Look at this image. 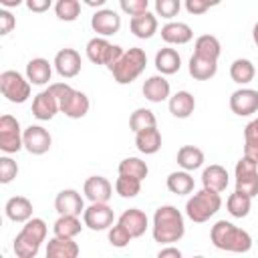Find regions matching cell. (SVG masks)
I'll return each mask as SVG.
<instances>
[{"instance_id": "cell-52", "label": "cell", "mask_w": 258, "mask_h": 258, "mask_svg": "<svg viewBox=\"0 0 258 258\" xmlns=\"http://www.w3.org/2000/svg\"><path fill=\"white\" fill-rule=\"evenodd\" d=\"M83 2H85L87 6H91V8H97V10H99V8H103V6H105V2H107V0H83Z\"/></svg>"}, {"instance_id": "cell-21", "label": "cell", "mask_w": 258, "mask_h": 258, "mask_svg": "<svg viewBox=\"0 0 258 258\" xmlns=\"http://www.w3.org/2000/svg\"><path fill=\"white\" fill-rule=\"evenodd\" d=\"M81 252L75 238L52 236L46 242V258H77Z\"/></svg>"}, {"instance_id": "cell-4", "label": "cell", "mask_w": 258, "mask_h": 258, "mask_svg": "<svg viewBox=\"0 0 258 258\" xmlns=\"http://www.w3.org/2000/svg\"><path fill=\"white\" fill-rule=\"evenodd\" d=\"M145 67H147V54H145V50L139 48V46H131V48H127L121 54V58L109 71H111L115 83L129 85V83H133L145 71Z\"/></svg>"}, {"instance_id": "cell-16", "label": "cell", "mask_w": 258, "mask_h": 258, "mask_svg": "<svg viewBox=\"0 0 258 258\" xmlns=\"http://www.w3.org/2000/svg\"><path fill=\"white\" fill-rule=\"evenodd\" d=\"M89 107H91L89 97L83 91H77V89H73L60 101V113L67 115L69 119H83L89 113Z\"/></svg>"}, {"instance_id": "cell-34", "label": "cell", "mask_w": 258, "mask_h": 258, "mask_svg": "<svg viewBox=\"0 0 258 258\" xmlns=\"http://www.w3.org/2000/svg\"><path fill=\"white\" fill-rule=\"evenodd\" d=\"M226 210L234 218H246L252 210V198L244 191L234 189V194H230L228 200H226Z\"/></svg>"}, {"instance_id": "cell-41", "label": "cell", "mask_w": 258, "mask_h": 258, "mask_svg": "<svg viewBox=\"0 0 258 258\" xmlns=\"http://www.w3.org/2000/svg\"><path fill=\"white\" fill-rule=\"evenodd\" d=\"M107 238H109V244L113 246V248H125L131 240H133V236L129 234V230L123 226V224H113L109 230H107Z\"/></svg>"}, {"instance_id": "cell-28", "label": "cell", "mask_w": 258, "mask_h": 258, "mask_svg": "<svg viewBox=\"0 0 258 258\" xmlns=\"http://www.w3.org/2000/svg\"><path fill=\"white\" fill-rule=\"evenodd\" d=\"M155 69L159 75H175L181 69V56L175 48L165 46L159 48L155 54Z\"/></svg>"}, {"instance_id": "cell-20", "label": "cell", "mask_w": 258, "mask_h": 258, "mask_svg": "<svg viewBox=\"0 0 258 258\" xmlns=\"http://www.w3.org/2000/svg\"><path fill=\"white\" fill-rule=\"evenodd\" d=\"M161 38L163 42L167 44H187L191 38H194V30L189 24L185 22H179V20H169L167 24L161 26Z\"/></svg>"}, {"instance_id": "cell-47", "label": "cell", "mask_w": 258, "mask_h": 258, "mask_svg": "<svg viewBox=\"0 0 258 258\" xmlns=\"http://www.w3.org/2000/svg\"><path fill=\"white\" fill-rule=\"evenodd\" d=\"M24 4H26V8H28L30 12L42 14V12H46V10L52 6V0H26Z\"/></svg>"}, {"instance_id": "cell-27", "label": "cell", "mask_w": 258, "mask_h": 258, "mask_svg": "<svg viewBox=\"0 0 258 258\" xmlns=\"http://www.w3.org/2000/svg\"><path fill=\"white\" fill-rule=\"evenodd\" d=\"M4 212H6V218L12 220V222H18V224H24L26 220L32 218V202L24 196H12L6 206H4Z\"/></svg>"}, {"instance_id": "cell-11", "label": "cell", "mask_w": 258, "mask_h": 258, "mask_svg": "<svg viewBox=\"0 0 258 258\" xmlns=\"http://www.w3.org/2000/svg\"><path fill=\"white\" fill-rule=\"evenodd\" d=\"M230 109L234 115L238 117H250L258 111V91L256 89H250V87H242V89H236L232 95H230V101H228Z\"/></svg>"}, {"instance_id": "cell-15", "label": "cell", "mask_w": 258, "mask_h": 258, "mask_svg": "<svg viewBox=\"0 0 258 258\" xmlns=\"http://www.w3.org/2000/svg\"><path fill=\"white\" fill-rule=\"evenodd\" d=\"M54 210H56L58 216H62V214L81 216V214L85 212V200H83V196H81L77 189H73V187L60 189V191L56 194V198H54Z\"/></svg>"}, {"instance_id": "cell-29", "label": "cell", "mask_w": 258, "mask_h": 258, "mask_svg": "<svg viewBox=\"0 0 258 258\" xmlns=\"http://www.w3.org/2000/svg\"><path fill=\"white\" fill-rule=\"evenodd\" d=\"M187 71L196 81H210L218 73V60H212V58H206V56H200L194 52L189 58Z\"/></svg>"}, {"instance_id": "cell-8", "label": "cell", "mask_w": 258, "mask_h": 258, "mask_svg": "<svg viewBox=\"0 0 258 258\" xmlns=\"http://www.w3.org/2000/svg\"><path fill=\"white\" fill-rule=\"evenodd\" d=\"M24 129H20V123L12 115L0 117V149L4 153H18L24 147Z\"/></svg>"}, {"instance_id": "cell-54", "label": "cell", "mask_w": 258, "mask_h": 258, "mask_svg": "<svg viewBox=\"0 0 258 258\" xmlns=\"http://www.w3.org/2000/svg\"><path fill=\"white\" fill-rule=\"evenodd\" d=\"M204 2L208 4V8H214V6H218V4L222 2V0H204Z\"/></svg>"}, {"instance_id": "cell-17", "label": "cell", "mask_w": 258, "mask_h": 258, "mask_svg": "<svg viewBox=\"0 0 258 258\" xmlns=\"http://www.w3.org/2000/svg\"><path fill=\"white\" fill-rule=\"evenodd\" d=\"M58 111H60V105H58L56 97H54L48 89L40 91V93L32 99V115H34L38 121H50Z\"/></svg>"}, {"instance_id": "cell-26", "label": "cell", "mask_w": 258, "mask_h": 258, "mask_svg": "<svg viewBox=\"0 0 258 258\" xmlns=\"http://www.w3.org/2000/svg\"><path fill=\"white\" fill-rule=\"evenodd\" d=\"M52 77V64L42 58V56H36V58H30L26 62V79L34 85V87H42L50 81Z\"/></svg>"}, {"instance_id": "cell-12", "label": "cell", "mask_w": 258, "mask_h": 258, "mask_svg": "<svg viewBox=\"0 0 258 258\" xmlns=\"http://www.w3.org/2000/svg\"><path fill=\"white\" fill-rule=\"evenodd\" d=\"M22 139H24V149L32 155H44L52 145V137L42 125H28L24 129Z\"/></svg>"}, {"instance_id": "cell-53", "label": "cell", "mask_w": 258, "mask_h": 258, "mask_svg": "<svg viewBox=\"0 0 258 258\" xmlns=\"http://www.w3.org/2000/svg\"><path fill=\"white\" fill-rule=\"evenodd\" d=\"M252 38H254V44L258 46V22H256L254 28H252Z\"/></svg>"}, {"instance_id": "cell-50", "label": "cell", "mask_w": 258, "mask_h": 258, "mask_svg": "<svg viewBox=\"0 0 258 258\" xmlns=\"http://www.w3.org/2000/svg\"><path fill=\"white\" fill-rule=\"evenodd\" d=\"M244 139H258V117L252 119L244 129Z\"/></svg>"}, {"instance_id": "cell-13", "label": "cell", "mask_w": 258, "mask_h": 258, "mask_svg": "<svg viewBox=\"0 0 258 258\" xmlns=\"http://www.w3.org/2000/svg\"><path fill=\"white\" fill-rule=\"evenodd\" d=\"M91 28L97 32V36H113L121 28V16L111 8H99L91 16Z\"/></svg>"}, {"instance_id": "cell-24", "label": "cell", "mask_w": 258, "mask_h": 258, "mask_svg": "<svg viewBox=\"0 0 258 258\" xmlns=\"http://www.w3.org/2000/svg\"><path fill=\"white\" fill-rule=\"evenodd\" d=\"M228 183H230V175H228V169L224 165L212 163V165L204 167V171H202V185L204 187L222 194L228 187Z\"/></svg>"}, {"instance_id": "cell-14", "label": "cell", "mask_w": 258, "mask_h": 258, "mask_svg": "<svg viewBox=\"0 0 258 258\" xmlns=\"http://www.w3.org/2000/svg\"><path fill=\"white\" fill-rule=\"evenodd\" d=\"M54 71L62 77V79H73L81 73V67H83V60H81V54L79 50L75 48H60L56 54H54Z\"/></svg>"}, {"instance_id": "cell-19", "label": "cell", "mask_w": 258, "mask_h": 258, "mask_svg": "<svg viewBox=\"0 0 258 258\" xmlns=\"http://www.w3.org/2000/svg\"><path fill=\"white\" fill-rule=\"evenodd\" d=\"M141 91H143V97L149 103H161V101H165V99L171 97V85L165 79V75H153V77H149L143 83Z\"/></svg>"}, {"instance_id": "cell-9", "label": "cell", "mask_w": 258, "mask_h": 258, "mask_svg": "<svg viewBox=\"0 0 258 258\" xmlns=\"http://www.w3.org/2000/svg\"><path fill=\"white\" fill-rule=\"evenodd\" d=\"M234 175H236V189L248 194L250 198L258 196V163L252 161L250 157H242L236 161L234 167Z\"/></svg>"}, {"instance_id": "cell-22", "label": "cell", "mask_w": 258, "mask_h": 258, "mask_svg": "<svg viewBox=\"0 0 258 258\" xmlns=\"http://www.w3.org/2000/svg\"><path fill=\"white\" fill-rule=\"evenodd\" d=\"M117 222L123 224V226L129 230V234H131L133 238L143 236L145 230L149 228V218H147V214H145L143 210H139V208H129V210H125V212L119 216Z\"/></svg>"}, {"instance_id": "cell-3", "label": "cell", "mask_w": 258, "mask_h": 258, "mask_svg": "<svg viewBox=\"0 0 258 258\" xmlns=\"http://www.w3.org/2000/svg\"><path fill=\"white\" fill-rule=\"evenodd\" d=\"M48 226L42 218H30L24 222L22 230L14 238V254L18 258H34L40 250V244L46 240Z\"/></svg>"}, {"instance_id": "cell-48", "label": "cell", "mask_w": 258, "mask_h": 258, "mask_svg": "<svg viewBox=\"0 0 258 258\" xmlns=\"http://www.w3.org/2000/svg\"><path fill=\"white\" fill-rule=\"evenodd\" d=\"M244 155L258 163V139H244Z\"/></svg>"}, {"instance_id": "cell-44", "label": "cell", "mask_w": 258, "mask_h": 258, "mask_svg": "<svg viewBox=\"0 0 258 258\" xmlns=\"http://www.w3.org/2000/svg\"><path fill=\"white\" fill-rule=\"evenodd\" d=\"M119 6L127 16H137V14L147 12L149 0H119Z\"/></svg>"}, {"instance_id": "cell-51", "label": "cell", "mask_w": 258, "mask_h": 258, "mask_svg": "<svg viewBox=\"0 0 258 258\" xmlns=\"http://www.w3.org/2000/svg\"><path fill=\"white\" fill-rule=\"evenodd\" d=\"M22 2H26V0H0V4H2L4 8H16V6H20Z\"/></svg>"}, {"instance_id": "cell-18", "label": "cell", "mask_w": 258, "mask_h": 258, "mask_svg": "<svg viewBox=\"0 0 258 258\" xmlns=\"http://www.w3.org/2000/svg\"><path fill=\"white\" fill-rule=\"evenodd\" d=\"M83 194L89 202H109L113 196V185L103 175H91L85 179Z\"/></svg>"}, {"instance_id": "cell-33", "label": "cell", "mask_w": 258, "mask_h": 258, "mask_svg": "<svg viewBox=\"0 0 258 258\" xmlns=\"http://www.w3.org/2000/svg\"><path fill=\"white\" fill-rule=\"evenodd\" d=\"M85 224H81L79 216L73 214H62L56 218V222L52 224V232L54 236H64V238H77L81 234Z\"/></svg>"}, {"instance_id": "cell-39", "label": "cell", "mask_w": 258, "mask_h": 258, "mask_svg": "<svg viewBox=\"0 0 258 258\" xmlns=\"http://www.w3.org/2000/svg\"><path fill=\"white\" fill-rule=\"evenodd\" d=\"M115 191H117L121 198H125V200L137 198L139 191H141V179L131 177V175H121V173H119V177L115 179Z\"/></svg>"}, {"instance_id": "cell-45", "label": "cell", "mask_w": 258, "mask_h": 258, "mask_svg": "<svg viewBox=\"0 0 258 258\" xmlns=\"http://www.w3.org/2000/svg\"><path fill=\"white\" fill-rule=\"evenodd\" d=\"M16 26V18L12 16V12L8 8H2L0 10V34L6 36L12 32V28Z\"/></svg>"}, {"instance_id": "cell-23", "label": "cell", "mask_w": 258, "mask_h": 258, "mask_svg": "<svg viewBox=\"0 0 258 258\" xmlns=\"http://www.w3.org/2000/svg\"><path fill=\"white\" fill-rule=\"evenodd\" d=\"M129 28H131L133 36H137V38H141V40H147V38H151V36L157 32V28H159V24H157V14H151V12L147 10V12H143V14L131 16Z\"/></svg>"}, {"instance_id": "cell-1", "label": "cell", "mask_w": 258, "mask_h": 258, "mask_svg": "<svg viewBox=\"0 0 258 258\" xmlns=\"http://www.w3.org/2000/svg\"><path fill=\"white\" fill-rule=\"evenodd\" d=\"M151 234L153 240L159 242L161 246L179 242L185 234V224H183V214L175 206H159L153 214V224H151Z\"/></svg>"}, {"instance_id": "cell-5", "label": "cell", "mask_w": 258, "mask_h": 258, "mask_svg": "<svg viewBox=\"0 0 258 258\" xmlns=\"http://www.w3.org/2000/svg\"><path fill=\"white\" fill-rule=\"evenodd\" d=\"M220 208H222V196H220V191L202 187L200 191H196L185 202V216L191 222H196V224H204L212 216H216Z\"/></svg>"}, {"instance_id": "cell-25", "label": "cell", "mask_w": 258, "mask_h": 258, "mask_svg": "<svg viewBox=\"0 0 258 258\" xmlns=\"http://www.w3.org/2000/svg\"><path fill=\"white\" fill-rule=\"evenodd\" d=\"M167 107L175 119H187L196 111V97L189 91H177L175 95L169 97Z\"/></svg>"}, {"instance_id": "cell-30", "label": "cell", "mask_w": 258, "mask_h": 258, "mask_svg": "<svg viewBox=\"0 0 258 258\" xmlns=\"http://www.w3.org/2000/svg\"><path fill=\"white\" fill-rule=\"evenodd\" d=\"M135 145H137V149H139L141 153H145V155L157 153V151L161 149V133H159L157 125L137 131V133H135Z\"/></svg>"}, {"instance_id": "cell-35", "label": "cell", "mask_w": 258, "mask_h": 258, "mask_svg": "<svg viewBox=\"0 0 258 258\" xmlns=\"http://www.w3.org/2000/svg\"><path fill=\"white\" fill-rule=\"evenodd\" d=\"M194 52L200 54V56L218 60L220 58V52H222V44H220V40L214 34H202L194 42Z\"/></svg>"}, {"instance_id": "cell-43", "label": "cell", "mask_w": 258, "mask_h": 258, "mask_svg": "<svg viewBox=\"0 0 258 258\" xmlns=\"http://www.w3.org/2000/svg\"><path fill=\"white\" fill-rule=\"evenodd\" d=\"M18 175V163L12 159V157H8V153L6 155H2L0 157V183H10L14 177Z\"/></svg>"}, {"instance_id": "cell-6", "label": "cell", "mask_w": 258, "mask_h": 258, "mask_svg": "<svg viewBox=\"0 0 258 258\" xmlns=\"http://www.w3.org/2000/svg\"><path fill=\"white\" fill-rule=\"evenodd\" d=\"M85 52H87V58L93 62V64H105L107 69H111L119 58L121 54L125 52L119 44H113L107 40V36H95L87 42L85 46Z\"/></svg>"}, {"instance_id": "cell-10", "label": "cell", "mask_w": 258, "mask_h": 258, "mask_svg": "<svg viewBox=\"0 0 258 258\" xmlns=\"http://www.w3.org/2000/svg\"><path fill=\"white\" fill-rule=\"evenodd\" d=\"M83 224L93 232L109 230L115 224V212L107 202H91L83 212Z\"/></svg>"}, {"instance_id": "cell-38", "label": "cell", "mask_w": 258, "mask_h": 258, "mask_svg": "<svg viewBox=\"0 0 258 258\" xmlns=\"http://www.w3.org/2000/svg\"><path fill=\"white\" fill-rule=\"evenodd\" d=\"M157 125V119H155V113L151 109H145V107H139L131 113L129 117V129L133 133L141 131V129H147V127H155Z\"/></svg>"}, {"instance_id": "cell-31", "label": "cell", "mask_w": 258, "mask_h": 258, "mask_svg": "<svg viewBox=\"0 0 258 258\" xmlns=\"http://www.w3.org/2000/svg\"><path fill=\"white\" fill-rule=\"evenodd\" d=\"M175 161H177V165H179L181 169H185V171H196V169H200V167L204 165L206 155H204V151H202L200 147H196V145H183V147L177 149Z\"/></svg>"}, {"instance_id": "cell-37", "label": "cell", "mask_w": 258, "mask_h": 258, "mask_svg": "<svg viewBox=\"0 0 258 258\" xmlns=\"http://www.w3.org/2000/svg\"><path fill=\"white\" fill-rule=\"evenodd\" d=\"M117 171H119L121 175H131V177H137V179L143 181V179L147 177V173H149V167H147V163H145L143 159H139V157H125V159L119 161Z\"/></svg>"}, {"instance_id": "cell-40", "label": "cell", "mask_w": 258, "mask_h": 258, "mask_svg": "<svg viewBox=\"0 0 258 258\" xmlns=\"http://www.w3.org/2000/svg\"><path fill=\"white\" fill-rule=\"evenodd\" d=\"M54 14L62 22H75L81 16V2L79 0H56Z\"/></svg>"}, {"instance_id": "cell-49", "label": "cell", "mask_w": 258, "mask_h": 258, "mask_svg": "<svg viewBox=\"0 0 258 258\" xmlns=\"http://www.w3.org/2000/svg\"><path fill=\"white\" fill-rule=\"evenodd\" d=\"M157 256H159V258H181V250L175 248V246H171V244H165V246L157 252Z\"/></svg>"}, {"instance_id": "cell-36", "label": "cell", "mask_w": 258, "mask_h": 258, "mask_svg": "<svg viewBox=\"0 0 258 258\" xmlns=\"http://www.w3.org/2000/svg\"><path fill=\"white\" fill-rule=\"evenodd\" d=\"M254 77H256V69H254L252 60H248V58H236L230 64V79L236 85H248V83L254 81Z\"/></svg>"}, {"instance_id": "cell-32", "label": "cell", "mask_w": 258, "mask_h": 258, "mask_svg": "<svg viewBox=\"0 0 258 258\" xmlns=\"http://www.w3.org/2000/svg\"><path fill=\"white\" fill-rule=\"evenodd\" d=\"M165 185L175 196H187V194L194 191L196 183H194V177L189 175V171L181 169V171H171L167 175V179H165Z\"/></svg>"}, {"instance_id": "cell-42", "label": "cell", "mask_w": 258, "mask_h": 258, "mask_svg": "<svg viewBox=\"0 0 258 258\" xmlns=\"http://www.w3.org/2000/svg\"><path fill=\"white\" fill-rule=\"evenodd\" d=\"M179 10H181V0H155V14L165 20L177 16Z\"/></svg>"}, {"instance_id": "cell-7", "label": "cell", "mask_w": 258, "mask_h": 258, "mask_svg": "<svg viewBox=\"0 0 258 258\" xmlns=\"http://www.w3.org/2000/svg\"><path fill=\"white\" fill-rule=\"evenodd\" d=\"M32 83L18 71H4L0 75V91L10 103H24L30 97Z\"/></svg>"}, {"instance_id": "cell-2", "label": "cell", "mask_w": 258, "mask_h": 258, "mask_svg": "<svg viewBox=\"0 0 258 258\" xmlns=\"http://www.w3.org/2000/svg\"><path fill=\"white\" fill-rule=\"evenodd\" d=\"M210 240L218 250L234 252V254H246L252 248V236L228 220H218L212 226Z\"/></svg>"}, {"instance_id": "cell-46", "label": "cell", "mask_w": 258, "mask_h": 258, "mask_svg": "<svg viewBox=\"0 0 258 258\" xmlns=\"http://www.w3.org/2000/svg\"><path fill=\"white\" fill-rule=\"evenodd\" d=\"M183 4H185V10L189 14H194V16H202V14H206L210 10L204 0H183Z\"/></svg>"}]
</instances>
